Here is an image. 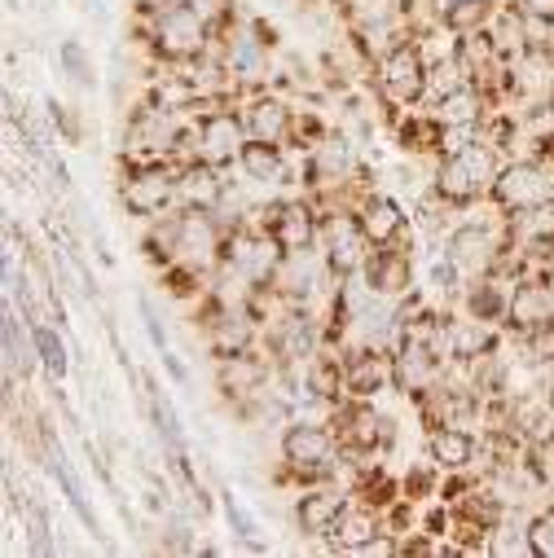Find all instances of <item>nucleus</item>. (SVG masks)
<instances>
[{"instance_id":"obj_34","label":"nucleus","mask_w":554,"mask_h":558,"mask_svg":"<svg viewBox=\"0 0 554 558\" xmlns=\"http://www.w3.org/2000/svg\"><path fill=\"white\" fill-rule=\"evenodd\" d=\"M32 330H36V348H40V369L49 374V383H62L67 369H71V352H67L62 335L53 326H45V322H36Z\"/></svg>"},{"instance_id":"obj_26","label":"nucleus","mask_w":554,"mask_h":558,"mask_svg":"<svg viewBox=\"0 0 554 558\" xmlns=\"http://www.w3.org/2000/svg\"><path fill=\"white\" fill-rule=\"evenodd\" d=\"M225 198V181H220V168L203 163V159H190L181 163V203L185 207H203V211H216Z\"/></svg>"},{"instance_id":"obj_24","label":"nucleus","mask_w":554,"mask_h":558,"mask_svg":"<svg viewBox=\"0 0 554 558\" xmlns=\"http://www.w3.org/2000/svg\"><path fill=\"white\" fill-rule=\"evenodd\" d=\"M392 383V356H383L378 348H361L348 356V396L352 400H370L374 391H383Z\"/></svg>"},{"instance_id":"obj_16","label":"nucleus","mask_w":554,"mask_h":558,"mask_svg":"<svg viewBox=\"0 0 554 558\" xmlns=\"http://www.w3.org/2000/svg\"><path fill=\"white\" fill-rule=\"evenodd\" d=\"M413 287V264L405 251L396 246H374V255L365 259V291H374L378 300H396Z\"/></svg>"},{"instance_id":"obj_22","label":"nucleus","mask_w":554,"mask_h":558,"mask_svg":"<svg viewBox=\"0 0 554 558\" xmlns=\"http://www.w3.org/2000/svg\"><path fill=\"white\" fill-rule=\"evenodd\" d=\"M357 216H361V225H365V233H370L374 246H396L405 238V225H409L405 211H400V203L387 198V194H365L357 203Z\"/></svg>"},{"instance_id":"obj_45","label":"nucleus","mask_w":554,"mask_h":558,"mask_svg":"<svg viewBox=\"0 0 554 558\" xmlns=\"http://www.w3.org/2000/svg\"><path fill=\"white\" fill-rule=\"evenodd\" d=\"M164 365H168V374H172V378H177V383H181V387H185V383H190V369H185V365H181V361H177V356H172V348H168V352H164Z\"/></svg>"},{"instance_id":"obj_8","label":"nucleus","mask_w":554,"mask_h":558,"mask_svg":"<svg viewBox=\"0 0 554 558\" xmlns=\"http://www.w3.org/2000/svg\"><path fill=\"white\" fill-rule=\"evenodd\" d=\"M339 436L326 427V423H291L282 432V462L300 475V480H317L335 466V453H339Z\"/></svg>"},{"instance_id":"obj_4","label":"nucleus","mask_w":554,"mask_h":558,"mask_svg":"<svg viewBox=\"0 0 554 558\" xmlns=\"http://www.w3.org/2000/svg\"><path fill=\"white\" fill-rule=\"evenodd\" d=\"M225 225L216 220V211L203 207H185L177 216V233H172V264L190 268V272H212L225 264Z\"/></svg>"},{"instance_id":"obj_28","label":"nucleus","mask_w":554,"mask_h":558,"mask_svg":"<svg viewBox=\"0 0 554 558\" xmlns=\"http://www.w3.org/2000/svg\"><path fill=\"white\" fill-rule=\"evenodd\" d=\"M0 330H5V374H32L40 365V348H36V330H23L19 326V313L5 308V317H0Z\"/></svg>"},{"instance_id":"obj_38","label":"nucleus","mask_w":554,"mask_h":558,"mask_svg":"<svg viewBox=\"0 0 554 558\" xmlns=\"http://www.w3.org/2000/svg\"><path fill=\"white\" fill-rule=\"evenodd\" d=\"M177 5H185L190 14H198L212 32H229L233 27V0H177Z\"/></svg>"},{"instance_id":"obj_10","label":"nucleus","mask_w":554,"mask_h":558,"mask_svg":"<svg viewBox=\"0 0 554 558\" xmlns=\"http://www.w3.org/2000/svg\"><path fill=\"white\" fill-rule=\"evenodd\" d=\"M335 277V268H330V259H326V251L322 246H309V251H287V259H282V268H277V277H273V291L282 295L291 308H304L326 282Z\"/></svg>"},{"instance_id":"obj_32","label":"nucleus","mask_w":554,"mask_h":558,"mask_svg":"<svg viewBox=\"0 0 554 558\" xmlns=\"http://www.w3.org/2000/svg\"><path fill=\"white\" fill-rule=\"evenodd\" d=\"M432 106H436L432 114L445 128H480V119H484V93L475 84H462L458 93H449V97H441Z\"/></svg>"},{"instance_id":"obj_6","label":"nucleus","mask_w":554,"mask_h":558,"mask_svg":"<svg viewBox=\"0 0 554 558\" xmlns=\"http://www.w3.org/2000/svg\"><path fill=\"white\" fill-rule=\"evenodd\" d=\"M317 246L326 251V259H330V268H335L339 282H348V277H357V272H365V259L374 255V242H370V233H365L357 207H335V211H326V216H322V238H317Z\"/></svg>"},{"instance_id":"obj_27","label":"nucleus","mask_w":554,"mask_h":558,"mask_svg":"<svg viewBox=\"0 0 554 558\" xmlns=\"http://www.w3.org/2000/svg\"><path fill=\"white\" fill-rule=\"evenodd\" d=\"M378 532H383L378 510H370V506H352V501H348V510L339 514L330 541H335V549H344V554H361V545H370Z\"/></svg>"},{"instance_id":"obj_48","label":"nucleus","mask_w":554,"mask_h":558,"mask_svg":"<svg viewBox=\"0 0 554 558\" xmlns=\"http://www.w3.org/2000/svg\"><path fill=\"white\" fill-rule=\"evenodd\" d=\"M550 440H554V427H550Z\"/></svg>"},{"instance_id":"obj_33","label":"nucleus","mask_w":554,"mask_h":558,"mask_svg":"<svg viewBox=\"0 0 554 558\" xmlns=\"http://www.w3.org/2000/svg\"><path fill=\"white\" fill-rule=\"evenodd\" d=\"M220 510H225V523L233 527V536H238L246 549H268V545H264V527H260V519L242 506L238 493H220Z\"/></svg>"},{"instance_id":"obj_20","label":"nucleus","mask_w":554,"mask_h":558,"mask_svg":"<svg viewBox=\"0 0 554 558\" xmlns=\"http://www.w3.org/2000/svg\"><path fill=\"white\" fill-rule=\"evenodd\" d=\"M273 348H277V356H282V361H304L309 365L317 356V348H322V330H317V322L304 308H291L282 322H277Z\"/></svg>"},{"instance_id":"obj_1","label":"nucleus","mask_w":554,"mask_h":558,"mask_svg":"<svg viewBox=\"0 0 554 558\" xmlns=\"http://www.w3.org/2000/svg\"><path fill=\"white\" fill-rule=\"evenodd\" d=\"M146 45L155 58L164 62H194L207 53L212 45V27L190 14L177 0H164V5H150V23H146Z\"/></svg>"},{"instance_id":"obj_40","label":"nucleus","mask_w":554,"mask_h":558,"mask_svg":"<svg viewBox=\"0 0 554 558\" xmlns=\"http://www.w3.org/2000/svg\"><path fill=\"white\" fill-rule=\"evenodd\" d=\"M523 264H537L541 272L554 268V229H541V233H532L523 242Z\"/></svg>"},{"instance_id":"obj_11","label":"nucleus","mask_w":554,"mask_h":558,"mask_svg":"<svg viewBox=\"0 0 554 558\" xmlns=\"http://www.w3.org/2000/svg\"><path fill=\"white\" fill-rule=\"evenodd\" d=\"M554 322V287H550V277H519V282L510 287V308H506V322L510 330H519L523 339L537 335L541 326Z\"/></svg>"},{"instance_id":"obj_9","label":"nucleus","mask_w":554,"mask_h":558,"mask_svg":"<svg viewBox=\"0 0 554 558\" xmlns=\"http://www.w3.org/2000/svg\"><path fill=\"white\" fill-rule=\"evenodd\" d=\"M242 146H246V123L229 106H216V110H207L198 119V128H194V159H203L212 168H229V163H238Z\"/></svg>"},{"instance_id":"obj_43","label":"nucleus","mask_w":554,"mask_h":558,"mask_svg":"<svg viewBox=\"0 0 554 558\" xmlns=\"http://www.w3.org/2000/svg\"><path fill=\"white\" fill-rule=\"evenodd\" d=\"M436 471H441V466H432V471H413V475H405V497H419V493L427 497V493H432V484H436Z\"/></svg>"},{"instance_id":"obj_15","label":"nucleus","mask_w":554,"mask_h":558,"mask_svg":"<svg viewBox=\"0 0 554 558\" xmlns=\"http://www.w3.org/2000/svg\"><path fill=\"white\" fill-rule=\"evenodd\" d=\"M242 123H246V136L255 142H273V146H287L296 136V110L282 101V97H251L246 110H242Z\"/></svg>"},{"instance_id":"obj_19","label":"nucleus","mask_w":554,"mask_h":558,"mask_svg":"<svg viewBox=\"0 0 554 558\" xmlns=\"http://www.w3.org/2000/svg\"><path fill=\"white\" fill-rule=\"evenodd\" d=\"M264 383H268V365L255 352H238V356H220L216 361V387L229 400H251V396L264 391Z\"/></svg>"},{"instance_id":"obj_37","label":"nucleus","mask_w":554,"mask_h":558,"mask_svg":"<svg viewBox=\"0 0 554 558\" xmlns=\"http://www.w3.org/2000/svg\"><path fill=\"white\" fill-rule=\"evenodd\" d=\"M489 554H497V558L528 554V558H532V545H528V523L519 527V523L497 519V523H493V532H489Z\"/></svg>"},{"instance_id":"obj_5","label":"nucleus","mask_w":554,"mask_h":558,"mask_svg":"<svg viewBox=\"0 0 554 558\" xmlns=\"http://www.w3.org/2000/svg\"><path fill=\"white\" fill-rule=\"evenodd\" d=\"M489 198H493L497 211H506V216H537V211L554 207V177H550L541 163L519 159V163L497 168V181H493Z\"/></svg>"},{"instance_id":"obj_39","label":"nucleus","mask_w":554,"mask_h":558,"mask_svg":"<svg viewBox=\"0 0 554 558\" xmlns=\"http://www.w3.org/2000/svg\"><path fill=\"white\" fill-rule=\"evenodd\" d=\"M58 62H62V71L71 75V84L93 88V62H88V53H84V45H80V40H62Z\"/></svg>"},{"instance_id":"obj_35","label":"nucleus","mask_w":554,"mask_h":558,"mask_svg":"<svg viewBox=\"0 0 554 558\" xmlns=\"http://www.w3.org/2000/svg\"><path fill=\"white\" fill-rule=\"evenodd\" d=\"M150 413H155V427L164 436V445L172 449V458H185V432H181V417L172 409V400L164 396V387L150 383Z\"/></svg>"},{"instance_id":"obj_47","label":"nucleus","mask_w":554,"mask_h":558,"mask_svg":"<svg viewBox=\"0 0 554 558\" xmlns=\"http://www.w3.org/2000/svg\"><path fill=\"white\" fill-rule=\"evenodd\" d=\"M545 277H550V287H554V268H550V272H545Z\"/></svg>"},{"instance_id":"obj_31","label":"nucleus","mask_w":554,"mask_h":558,"mask_svg":"<svg viewBox=\"0 0 554 558\" xmlns=\"http://www.w3.org/2000/svg\"><path fill=\"white\" fill-rule=\"evenodd\" d=\"M493 14H497L493 0H449L441 10V27L449 36H475V32L493 27Z\"/></svg>"},{"instance_id":"obj_29","label":"nucleus","mask_w":554,"mask_h":558,"mask_svg":"<svg viewBox=\"0 0 554 558\" xmlns=\"http://www.w3.org/2000/svg\"><path fill=\"white\" fill-rule=\"evenodd\" d=\"M462 304H467V317H475V322H506V308H510V287L506 282H497V277H480V282L462 295Z\"/></svg>"},{"instance_id":"obj_23","label":"nucleus","mask_w":554,"mask_h":558,"mask_svg":"<svg viewBox=\"0 0 554 558\" xmlns=\"http://www.w3.org/2000/svg\"><path fill=\"white\" fill-rule=\"evenodd\" d=\"M427 458H432V466H441L445 475H458V471H467V466L475 462V436L462 432L458 423H441V427H432V436H427Z\"/></svg>"},{"instance_id":"obj_13","label":"nucleus","mask_w":554,"mask_h":558,"mask_svg":"<svg viewBox=\"0 0 554 558\" xmlns=\"http://www.w3.org/2000/svg\"><path fill=\"white\" fill-rule=\"evenodd\" d=\"M255 313L251 308H233V304H216L212 317H207V348L212 356H238V352H251L255 343Z\"/></svg>"},{"instance_id":"obj_7","label":"nucleus","mask_w":554,"mask_h":558,"mask_svg":"<svg viewBox=\"0 0 554 558\" xmlns=\"http://www.w3.org/2000/svg\"><path fill=\"white\" fill-rule=\"evenodd\" d=\"M427 84H432V62L423 53L419 40L409 45H392L378 62V88L392 106H419L427 97Z\"/></svg>"},{"instance_id":"obj_42","label":"nucleus","mask_w":554,"mask_h":558,"mask_svg":"<svg viewBox=\"0 0 554 558\" xmlns=\"http://www.w3.org/2000/svg\"><path fill=\"white\" fill-rule=\"evenodd\" d=\"M458 277H462V268H458L449 255L432 264V287H436L441 295H454V291H458Z\"/></svg>"},{"instance_id":"obj_36","label":"nucleus","mask_w":554,"mask_h":558,"mask_svg":"<svg viewBox=\"0 0 554 558\" xmlns=\"http://www.w3.org/2000/svg\"><path fill=\"white\" fill-rule=\"evenodd\" d=\"M49 475L62 484V493H67V501H71V510L97 532V519H93V510H88V501H84V488H80V480L71 475V466H67V458H62V449H49Z\"/></svg>"},{"instance_id":"obj_2","label":"nucleus","mask_w":554,"mask_h":558,"mask_svg":"<svg viewBox=\"0 0 554 558\" xmlns=\"http://www.w3.org/2000/svg\"><path fill=\"white\" fill-rule=\"evenodd\" d=\"M497 181V163H493V146L475 142L467 150H449L436 163V198L454 203V207H471L475 198H484Z\"/></svg>"},{"instance_id":"obj_44","label":"nucleus","mask_w":554,"mask_h":558,"mask_svg":"<svg viewBox=\"0 0 554 558\" xmlns=\"http://www.w3.org/2000/svg\"><path fill=\"white\" fill-rule=\"evenodd\" d=\"M519 14H537V19H554V0H510Z\"/></svg>"},{"instance_id":"obj_25","label":"nucleus","mask_w":554,"mask_h":558,"mask_svg":"<svg viewBox=\"0 0 554 558\" xmlns=\"http://www.w3.org/2000/svg\"><path fill=\"white\" fill-rule=\"evenodd\" d=\"M352 172H357V159H352V146L344 136H326V142L313 146V155H309L313 185H344Z\"/></svg>"},{"instance_id":"obj_21","label":"nucleus","mask_w":554,"mask_h":558,"mask_svg":"<svg viewBox=\"0 0 554 558\" xmlns=\"http://www.w3.org/2000/svg\"><path fill=\"white\" fill-rule=\"evenodd\" d=\"M348 510V497L344 493H335V488H309L300 501H296V523H300V532L304 536H330L335 532V523H339V514Z\"/></svg>"},{"instance_id":"obj_30","label":"nucleus","mask_w":554,"mask_h":558,"mask_svg":"<svg viewBox=\"0 0 554 558\" xmlns=\"http://www.w3.org/2000/svg\"><path fill=\"white\" fill-rule=\"evenodd\" d=\"M238 168L246 172V181H282L287 177V159H282V146H273V142H255V136H246V146L238 155Z\"/></svg>"},{"instance_id":"obj_12","label":"nucleus","mask_w":554,"mask_h":558,"mask_svg":"<svg viewBox=\"0 0 554 558\" xmlns=\"http://www.w3.org/2000/svg\"><path fill=\"white\" fill-rule=\"evenodd\" d=\"M268 45H273V32L264 23H251V27H229L225 32V75H233L238 84H255L264 80V66H268Z\"/></svg>"},{"instance_id":"obj_17","label":"nucleus","mask_w":554,"mask_h":558,"mask_svg":"<svg viewBox=\"0 0 554 558\" xmlns=\"http://www.w3.org/2000/svg\"><path fill=\"white\" fill-rule=\"evenodd\" d=\"M339 440H344V449L374 453V449L392 445V423H387V417H378L365 400H357V404H348L339 413Z\"/></svg>"},{"instance_id":"obj_18","label":"nucleus","mask_w":554,"mask_h":558,"mask_svg":"<svg viewBox=\"0 0 554 558\" xmlns=\"http://www.w3.org/2000/svg\"><path fill=\"white\" fill-rule=\"evenodd\" d=\"M445 255H449L462 272L484 277V272H493V264H497V242H493V233H489L484 225L471 220V225H458V229L449 233Z\"/></svg>"},{"instance_id":"obj_41","label":"nucleus","mask_w":554,"mask_h":558,"mask_svg":"<svg viewBox=\"0 0 554 558\" xmlns=\"http://www.w3.org/2000/svg\"><path fill=\"white\" fill-rule=\"evenodd\" d=\"M136 308H142V326H146V335H150L155 352H168V330H164V317H159L155 300H150V295H142V300H136Z\"/></svg>"},{"instance_id":"obj_46","label":"nucleus","mask_w":554,"mask_h":558,"mask_svg":"<svg viewBox=\"0 0 554 558\" xmlns=\"http://www.w3.org/2000/svg\"><path fill=\"white\" fill-rule=\"evenodd\" d=\"M445 5H449V0H436V14H441V10H445Z\"/></svg>"},{"instance_id":"obj_14","label":"nucleus","mask_w":554,"mask_h":558,"mask_svg":"<svg viewBox=\"0 0 554 558\" xmlns=\"http://www.w3.org/2000/svg\"><path fill=\"white\" fill-rule=\"evenodd\" d=\"M260 229H268L282 242V251H309L322 238V220L313 216L309 203H273V211H264Z\"/></svg>"},{"instance_id":"obj_3","label":"nucleus","mask_w":554,"mask_h":558,"mask_svg":"<svg viewBox=\"0 0 554 558\" xmlns=\"http://www.w3.org/2000/svg\"><path fill=\"white\" fill-rule=\"evenodd\" d=\"M119 203L128 216H142V220H159L172 203H181V168H172L168 159H146L123 172L119 181Z\"/></svg>"}]
</instances>
